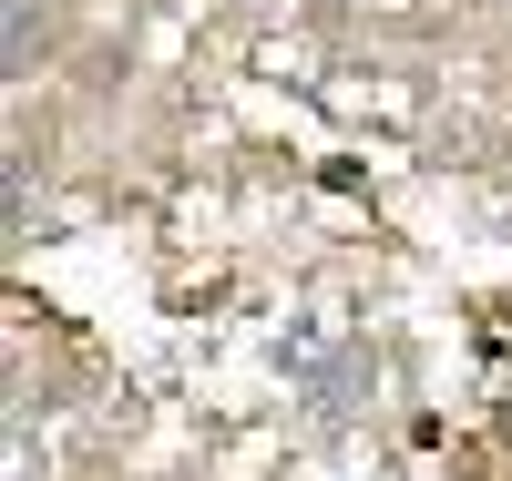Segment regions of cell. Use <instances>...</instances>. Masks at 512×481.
<instances>
[]
</instances>
